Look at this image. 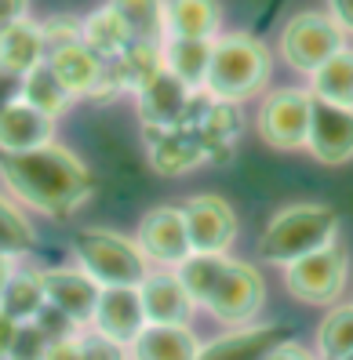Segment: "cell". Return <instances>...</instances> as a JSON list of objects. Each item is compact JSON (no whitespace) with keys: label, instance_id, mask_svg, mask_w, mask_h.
<instances>
[{"label":"cell","instance_id":"1","mask_svg":"<svg viewBox=\"0 0 353 360\" xmlns=\"http://www.w3.org/2000/svg\"><path fill=\"white\" fill-rule=\"evenodd\" d=\"M0 179L23 204L51 219H66L91 193L88 167L55 142L30 153H4L0 157Z\"/></svg>","mask_w":353,"mask_h":360},{"label":"cell","instance_id":"2","mask_svg":"<svg viewBox=\"0 0 353 360\" xmlns=\"http://www.w3.org/2000/svg\"><path fill=\"white\" fill-rule=\"evenodd\" d=\"M269 73H274V62H269L262 40L248 33H226L212 40V66H207L204 95L215 102L240 105L244 98H255L266 88Z\"/></svg>","mask_w":353,"mask_h":360},{"label":"cell","instance_id":"3","mask_svg":"<svg viewBox=\"0 0 353 360\" xmlns=\"http://www.w3.org/2000/svg\"><path fill=\"white\" fill-rule=\"evenodd\" d=\"M335 233H339V215L328 204H288L262 229L259 255L262 262L284 269L302 255H314V251L335 244Z\"/></svg>","mask_w":353,"mask_h":360},{"label":"cell","instance_id":"4","mask_svg":"<svg viewBox=\"0 0 353 360\" xmlns=\"http://www.w3.org/2000/svg\"><path fill=\"white\" fill-rule=\"evenodd\" d=\"M73 251L80 259V269H84L98 288H139L150 277L146 255L139 251L135 240L120 237V233L84 229V233H77Z\"/></svg>","mask_w":353,"mask_h":360},{"label":"cell","instance_id":"5","mask_svg":"<svg viewBox=\"0 0 353 360\" xmlns=\"http://www.w3.org/2000/svg\"><path fill=\"white\" fill-rule=\"evenodd\" d=\"M342 48H346V33L328 11H299L295 18H288V26L281 33L284 62L306 77H314Z\"/></svg>","mask_w":353,"mask_h":360},{"label":"cell","instance_id":"6","mask_svg":"<svg viewBox=\"0 0 353 360\" xmlns=\"http://www.w3.org/2000/svg\"><path fill=\"white\" fill-rule=\"evenodd\" d=\"M349 281V259L342 244H328L314 255H302L292 266H284V288L295 302L306 306H331Z\"/></svg>","mask_w":353,"mask_h":360},{"label":"cell","instance_id":"7","mask_svg":"<svg viewBox=\"0 0 353 360\" xmlns=\"http://www.w3.org/2000/svg\"><path fill=\"white\" fill-rule=\"evenodd\" d=\"M266 302V281L255 266L248 262H237V259H226L219 277H215V288L207 291L204 299V309L215 316L222 324H252L255 313L262 309Z\"/></svg>","mask_w":353,"mask_h":360},{"label":"cell","instance_id":"8","mask_svg":"<svg viewBox=\"0 0 353 360\" xmlns=\"http://www.w3.org/2000/svg\"><path fill=\"white\" fill-rule=\"evenodd\" d=\"M314 95L306 88H277L259 105V135L274 150H306Z\"/></svg>","mask_w":353,"mask_h":360},{"label":"cell","instance_id":"9","mask_svg":"<svg viewBox=\"0 0 353 360\" xmlns=\"http://www.w3.org/2000/svg\"><path fill=\"white\" fill-rule=\"evenodd\" d=\"M186 229H190L193 255H226L237 237V215L222 197L200 193L182 204Z\"/></svg>","mask_w":353,"mask_h":360},{"label":"cell","instance_id":"10","mask_svg":"<svg viewBox=\"0 0 353 360\" xmlns=\"http://www.w3.org/2000/svg\"><path fill=\"white\" fill-rule=\"evenodd\" d=\"M139 251L146 255L150 262L160 266H182L186 259L193 255L190 248V229H186V215L182 207L175 204H160L153 211H146V219L139 226V237H135Z\"/></svg>","mask_w":353,"mask_h":360},{"label":"cell","instance_id":"11","mask_svg":"<svg viewBox=\"0 0 353 360\" xmlns=\"http://www.w3.org/2000/svg\"><path fill=\"white\" fill-rule=\"evenodd\" d=\"M197 95L200 91H193L190 84H182L175 73L160 70L153 80H146L135 91L142 128H172V124H179L186 117V110L193 105Z\"/></svg>","mask_w":353,"mask_h":360},{"label":"cell","instance_id":"12","mask_svg":"<svg viewBox=\"0 0 353 360\" xmlns=\"http://www.w3.org/2000/svg\"><path fill=\"white\" fill-rule=\"evenodd\" d=\"M91 324H95V331L102 338H110V342L128 349L142 335V328H146V313H142L139 288H102Z\"/></svg>","mask_w":353,"mask_h":360},{"label":"cell","instance_id":"13","mask_svg":"<svg viewBox=\"0 0 353 360\" xmlns=\"http://www.w3.org/2000/svg\"><path fill=\"white\" fill-rule=\"evenodd\" d=\"M306 150L321 164H346L353 160V110L314 98V120H309Z\"/></svg>","mask_w":353,"mask_h":360},{"label":"cell","instance_id":"14","mask_svg":"<svg viewBox=\"0 0 353 360\" xmlns=\"http://www.w3.org/2000/svg\"><path fill=\"white\" fill-rule=\"evenodd\" d=\"M146 150H150V164L160 175H186L207 160L200 139L186 120L172 124V128H146Z\"/></svg>","mask_w":353,"mask_h":360},{"label":"cell","instance_id":"15","mask_svg":"<svg viewBox=\"0 0 353 360\" xmlns=\"http://www.w3.org/2000/svg\"><path fill=\"white\" fill-rule=\"evenodd\" d=\"M40 281H44L48 306H55L62 316H70L77 328L88 324L95 316L102 288L88 277L84 269H40Z\"/></svg>","mask_w":353,"mask_h":360},{"label":"cell","instance_id":"16","mask_svg":"<svg viewBox=\"0 0 353 360\" xmlns=\"http://www.w3.org/2000/svg\"><path fill=\"white\" fill-rule=\"evenodd\" d=\"M139 299H142L146 324H186L190 328V316L197 309L175 273H150L139 284Z\"/></svg>","mask_w":353,"mask_h":360},{"label":"cell","instance_id":"17","mask_svg":"<svg viewBox=\"0 0 353 360\" xmlns=\"http://www.w3.org/2000/svg\"><path fill=\"white\" fill-rule=\"evenodd\" d=\"M48 142H55V120L33 110L30 102L0 110V153H30Z\"/></svg>","mask_w":353,"mask_h":360},{"label":"cell","instance_id":"18","mask_svg":"<svg viewBox=\"0 0 353 360\" xmlns=\"http://www.w3.org/2000/svg\"><path fill=\"white\" fill-rule=\"evenodd\" d=\"M281 342L284 338L277 324H244L230 335L215 338L212 346H200L197 360H266V353Z\"/></svg>","mask_w":353,"mask_h":360},{"label":"cell","instance_id":"19","mask_svg":"<svg viewBox=\"0 0 353 360\" xmlns=\"http://www.w3.org/2000/svg\"><path fill=\"white\" fill-rule=\"evenodd\" d=\"M128 349L131 360H197L200 342L186 324H146Z\"/></svg>","mask_w":353,"mask_h":360},{"label":"cell","instance_id":"20","mask_svg":"<svg viewBox=\"0 0 353 360\" xmlns=\"http://www.w3.org/2000/svg\"><path fill=\"white\" fill-rule=\"evenodd\" d=\"M219 0H164V30L179 40H215L219 37Z\"/></svg>","mask_w":353,"mask_h":360},{"label":"cell","instance_id":"21","mask_svg":"<svg viewBox=\"0 0 353 360\" xmlns=\"http://www.w3.org/2000/svg\"><path fill=\"white\" fill-rule=\"evenodd\" d=\"M51 70H55V77L66 84V91L77 98V95H84V98H91V91H95V84H98V77H102V62L84 40H77V44H70V48H62V51H55L51 58Z\"/></svg>","mask_w":353,"mask_h":360},{"label":"cell","instance_id":"22","mask_svg":"<svg viewBox=\"0 0 353 360\" xmlns=\"http://www.w3.org/2000/svg\"><path fill=\"white\" fill-rule=\"evenodd\" d=\"M40 62H48V44H44V33H40L37 22H18L8 33H0V66L26 77L33 73Z\"/></svg>","mask_w":353,"mask_h":360},{"label":"cell","instance_id":"23","mask_svg":"<svg viewBox=\"0 0 353 360\" xmlns=\"http://www.w3.org/2000/svg\"><path fill=\"white\" fill-rule=\"evenodd\" d=\"M207 66H212V40H164V70L175 73L182 84H190L193 91H204Z\"/></svg>","mask_w":353,"mask_h":360},{"label":"cell","instance_id":"24","mask_svg":"<svg viewBox=\"0 0 353 360\" xmlns=\"http://www.w3.org/2000/svg\"><path fill=\"white\" fill-rule=\"evenodd\" d=\"M309 95L353 110V48H342L339 55H331L324 66L309 77Z\"/></svg>","mask_w":353,"mask_h":360},{"label":"cell","instance_id":"25","mask_svg":"<svg viewBox=\"0 0 353 360\" xmlns=\"http://www.w3.org/2000/svg\"><path fill=\"white\" fill-rule=\"evenodd\" d=\"M84 44H88L102 62L117 58L124 48L131 44V33H128V26H124V18L117 15L113 4H102L98 11H91V15L84 18Z\"/></svg>","mask_w":353,"mask_h":360},{"label":"cell","instance_id":"26","mask_svg":"<svg viewBox=\"0 0 353 360\" xmlns=\"http://www.w3.org/2000/svg\"><path fill=\"white\" fill-rule=\"evenodd\" d=\"M44 306H48V295H44L40 269H33V273H15L11 284L4 288V295H0V309H4L11 321H18V324L37 321Z\"/></svg>","mask_w":353,"mask_h":360},{"label":"cell","instance_id":"27","mask_svg":"<svg viewBox=\"0 0 353 360\" xmlns=\"http://www.w3.org/2000/svg\"><path fill=\"white\" fill-rule=\"evenodd\" d=\"M23 102H30L33 110H40L44 117H62L70 110L73 95L66 91V84H62L51 70V62H40L33 73H26V84H23Z\"/></svg>","mask_w":353,"mask_h":360},{"label":"cell","instance_id":"28","mask_svg":"<svg viewBox=\"0 0 353 360\" xmlns=\"http://www.w3.org/2000/svg\"><path fill=\"white\" fill-rule=\"evenodd\" d=\"M117 15L124 18L131 40H146V44H164L168 30H164V0H110Z\"/></svg>","mask_w":353,"mask_h":360},{"label":"cell","instance_id":"29","mask_svg":"<svg viewBox=\"0 0 353 360\" xmlns=\"http://www.w3.org/2000/svg\"><path fill=\"white\" fill-rule=\"evenodd\" d=\"M353 353V302L331 306L317 328V356L321 360H342Z\"/></svg>","mask_w":353,"mask_h":360},{"label":"cell","instance_id":"30","mask_svg":"<svg viewBox=\"0 0 353 360\" xmlns=\"http://www.w3.org/2000/svg\"><path fill=\"white\" fill-rule=\"evenodd\" d=\"M33 240H37V233L23 219V211L0 197V255H18V251H30Z\"/></svg>","mask_w":353,"mask_h":360},{"label":"cell","instance_id":"31","mask_svg":"<svg viewBox=\"0 0 353 360\" xmlns=\"http://www.w3.org/2000/svg\"><path fill=\"white\" fill-rule=\"evenodd\" d=\"M40 33H44L48 58H51L55 51L84 40V22H77V18H70V15H55V18H48V22H40Z\"/></svg>","mask_w":353,"mask_h":360},{"label":"cell","instance_id":"32","mask_svg":"<svg viewBox=\"0 0 353 360\" xmlns=\"http://www.w3.org/2000/svg\"><path fill=\"white\" fill-rule=\"evenodd\" d=\"M48 342H51V338L44 335V328H40L37 321L18 324V335H15V342H11L8 360H44Z\"/></svg>","mask_w":353,"mask_h":360},{"label":"cell","instance_id":"33","mask_svg":"<svg viewBox=\"0 0 353 360\" xmlns=\"http://www.w3.org/2000/svg\"><path fill=\"white\" fill-rule=\"evenodd\" d=\"M80 356H84V360H128L124 346L110 342V338H102L98 331L80 335Z\"/></svg>","mask_w":353,"mask_h":360},{"label":"cell","instance_id":"34","mask_svg":"<svg viewBox=\"0 0 353 360\" xmlns=\"http://www.w3.org/2000/svg\"><path fill=\"white\" fill-rule=\"evenodd\" d=\"M44 360H84L80 356V335H62V338H51L48 342V353Z\"/></svg>","mask_w":353,"mask_h":360},{"label":"cell","instance_id":"35","mask_svg":"<svg viewBox=\"0 0 353 360\" xmlns=\"http://www.w3.org/2000/svg\"><path fill=\"white\" fill-rule=\"evenodd\" d=\"M23 84H26V77H18V73H11V70L0 66V110H8V105H15V102H23Z\"/></svg>","mask_w":353,"mask_h":360},{"label":"cell","instance_id":"36","mask_svg":"<svg viewBox=\"0 0 353 360\" xmlns=\"http://www.w3.org/2000/svg\"><path fill=\"white\" fill-rule=\"evenodd\" d=\"M26 8H30V0H0V33L26 22Z\"/></svg>","mask_w":353,"mask_h":360},{"label":"cell","instance_id":"37","mask_svg":"<svg viewBox=\"0 0 353 360\" xmlns=\"http://www.w3.org/2000/svg\"><path fill=\"white\" fill-rule=\"evenodd\" d=\"M266 360H317V356L299 342H281V346H274L266 353Z\"/></svg>","mask_w":353,"mask_h":360},{"label":"cell","instance_id":"38","mask_svg":"<svg viewBox=\"0 0 353 360\" xmlns=\"http://www.w3.org/2000/svg\"><path fill=\"white\" fill-rule=\"evenodd\" d=\"M328 15L342 26V33H353V0H328Z\"/></svg>","mask_w":353,"mask_h":360},{"label":"cell","instance_id":"39","mask_svg":"<svg viewBox=\"0 0 353 360\" xmlns=\"http://www.w3.org/2000/svg\"><path fill=\"white\" fill-rule=\"evenodd\" d=\"M15 335H18V321H11V316H8L4 309H0V360H8Z\"/></svg>","mask_w":353,"mask_h":360},{"label":"cell","instance_id":"40","mask_svg":"<svg viewBox=\"0 0 353 360\" xmlns=\"http://www.w3.org/2000/svg\"><path fill=\"white\" fill-rule=\"evenodd\" d=\"M15 277V266H11V255H0V295H4V288L11 284Z\"/></svg>","mask_w":353,"mask_h":360},{"label":"cell","instance_id":"41","mask_svg":"<svg viewBox=\"0 0 353 360\" xmlns=\"http://www.w3.org/2000/svg\"><path fill=\"white\" fill-rule=\"evenodd\" d=\"M342 360H353V353H349V356H342Z\"/></svg>","mask_w":353,"mask_h":360}]
</instances>
